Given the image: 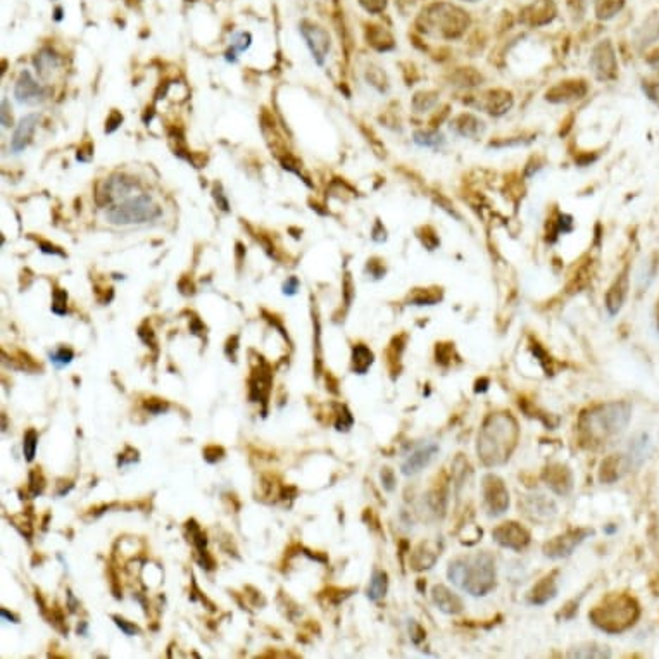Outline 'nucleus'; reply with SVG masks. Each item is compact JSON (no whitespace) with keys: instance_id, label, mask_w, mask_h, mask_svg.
Here are the masks:
<instances>
[{"instance_id":"obj_41","label":"nucleus","mask_w":659,"mask_h":659,"mask_svg":"<svg viewBox=\"0 0 659 659\" xmlns=\"http://www.w3.org/2000/svg\"><path fill=\"white\" fill-rule=\"evenodd\" d=\"M236 349H238V337L234 335L231 339H228V342H226V356L231 359V361H235V358H236Z\"/></svg>"},{"instance_id":"obj_22","label":"nucleus","mask_w":659,"mask_h":659,"mask_svg":"<svg viewBox=\"0 0 659 659\" xmlns=\"http://www.w3.org/2000/svg\"><path fill=\"white\" fill-rule=\"evenodd\" d=\"M35 68H37V73L42 76V78H47L50 73L59 66V56H57L54 50L50 49H44L37 54L33 61Z\"/></svg>"},{"instance_id":"obj_35","label":"nucleus","mask_w":659,"mask_h":659,"mask_svg":"<svg viewBox=\"0 0 659 659\" xmlns=\"http://www.w3.org/2000/svg\"><path fill=\"white\" fill-rule=\"evenodd\" d=\"M112 619H114V623L116 625H118L119 628H121L123 631H125L126 635H137V634H140V628H138L137 625H133V623H130V622H126V619H123V618H119V616H112Z\"/></svg>"},{"instance_id":"obj_47","label":"nucleus","mask_w":659,"mask_h":659,"mask_svg":"<svg viewBox=\"0 0 659 659\" xmlns=\"http://www.w3.org/2000/svg\"><path fill=\"white\" fill-rule=\"evenodd\" d=\"M2 616H4V618L11 619V622H13V623H18V622H19V618H18V616H16V615H13V612H9V611H7L6 607H2Z\"/></svg>"},{"instance_id":"obj_29","label":"nucleus","mask_w":659,"mask_h":659,"mask_svg":"<svg viewBox=\"0 0 659 659\" xmlns=\"http://www.w3.org/2000/svg\"><path fill=\"white\" fill-rule=\"evenodd\" d=\"M73 358H75V352H73V349H69V347H59L57 351L50 352V361L56 364L57 368L69 364L73 361Z\"/></svg>"},{"instance_id":"obj_7","label":"nucleus","mask_w":659,"mask_h":659,"mask_svg":"<svg viewBox=\"0 0 659 659\" xmlns=\"http://www.w3.org/2000/svg\"><path fill=\"white\" fill-rule=\"evenodd\" d=\"M591 533H592L591 530L576 528V530H568V532L563 535H557V537H554L552 540L544 545L545 556L554 557V560L569 556V554L575 550L576 545H580L581 542L585 540V537H588Z\"/></svg>"},{"instance_id":"obj_20","label":"nucleus","mask_w":659,"mask_h":659,"mask_svg":"<svg viewBox=\"0 0 659 659\" xmlns=\"http://www.w3.org/2000/svg\"><path fill=\"white\" fill-rule=\"evenodd\" d=\"M557 587H556V572L550 575L544 576L537 585L532 588V595H530V603L535 606H542V604L549 603L550 599L556 597Z\"/></svg>"},{"instance_id":"obj_38","label":"nucleus","mask_w":659,"mask_h":659,"mask_svg":"<svg viewBox=\"0 0 659 659\" xmlns=\"http://www.w3.org/2000/svg\"><path fill=\"white\" fill-rule=\"evenodd\" d=\"M444 346H440L437 347V361H439L440 364H449L451 363V358H452V347L451 346H447V351H444Z\"/></svg>"},{"instance_id":"obj_17","label":"nucleus","mask_w":659,"mask_h":659,"mask_svg":"<svg viewBox=\"0 0 659 659\" xmlns=\"http://www.w3.org/2000/svg\"><path fill=\"white\" fill-rule=\"evenodd\" d=\"M628 294V270H623V273L616 278V282L612 283V286L607 292L606 297V306L610 309L611 314H616L622 309L623 302H625Z\"/></svg>"},{"instance_id":"obj_5","label":"nucleus","mask_w":659,"mask_h":659,"mask_svg":"<svg viewBox=\"0 0 659 659\" xmlns=\"http://www.w3.org/2000/svg\"><path fill=\"white\" fill-rule=\"evenodd\" d=\"M161 214V207L154 202L152 197L137 195L107 209L106 219L116 226H128V224L149 223V221L157 219Z\"/></svg>"},{"instance_id":"obj_8","label":"nucleus","mask_w":659,"mask_h":659,"mask_svg":"<svg viewBox=\"0 0 659 659\" xmlns=\"http://www.w3.org/2000/svg\"><path fill=\"white\" fill-rule=\"evenodd\" d=\"M135 185H137V181L131 180V178L114 174V176L107 178L106 181L100 183L99 190H97V202L99 205H106L118 199H125L128 193L135 188Z\"/></svg>"},{"instance_id":"obj_39","label":"nucleus","mask_w":659,"mask_h":659,"mask_svg":"<svg viewBox=\"0 0 659 659\" xmlns=\"http://www.w3.org/2000/svg\"><path fill=\"white\" fill-rule=\"evenodd\" d=\"M298 290V280L296 277H290L289 280L283 283V294L285 296H294Z\"/></svg>"},{"instance_id":"obj_10","label":"nucleus","mask_w":659,"mask_h":659,"mask_svg":"<svg viewBox=\"0 0 659 659\" xmlns=\"http://www.w3.org/2000/svg\"><path fill=\"white\" fill-rule=\"evenodd\" d=\"M14 95L16 100L23 106H38L45 100V90L44 87L38 85V81L33 78L30 71H23L16 81V88H14Z\"/></svg>"},{"instance_id":"obj_23","label":"nucleus","mask_w":659,"mask_h":659,"mask_svg":"<svg viewBox=\"0 0 659 659\" xmlns=\"http://www.w3.org/2000/svg\"><path fill=\"white\" fill-rule=\"evenodd\" d=\"M373 352L366 346H363V344H358V346L352 347V371H354V373H366L371 364H373Z\"/></svg>"},{"instance_id":"obj_27","label":"nucleus","mask_w":659,"mask_h":659,"mask_svg":"<svg viewBox=\"0 0 659 659\" xmlns=\"http://www.w3.org/2000/svg\"><path fill=\"white\" fill-rule=\"evenodd\" d=\"M249 47H250V35L249 33L235 35L234 40H231V50L226 54V56H228L226 59L231 61V63H235V61H236L235 54L243 52V50H247Z\"/></svg>"},{"instance_id":"obj_6","label":"nucleus","mask_w":659,"mask_h":659,"mask_svg":"<svg viewBox=\"0 0 659 659\" xmlns=\"http://www.w3.org/2000/svg\"><path fill=\"white\" fill-rule=\"evenodd\" d=\"M483 497H485L488 514H492V516H499L509 506L507 488L502 480L495 475H487L483 478Z\"/></svg>"},{"instance_id":"obj_42","label":"nucleus","mask_w":659,"mask_h":659,"mask_svg":"<svg viewBox=\"0 0 659 659\" xmlns=\"http://www.w3.org/2000/svg\"><path fill=\"white\" fill-rule=\"evenodd\" d=\"M214 199H216V202H218V205L221 209H223V211H228V200H226V197L223 195V192H221V185H216L214 187Z\"/></svg>"},{"instance_id":"obj_25","label":"nucleus","mask_w":659,"mask_h":659,"mask_svg":"<svg viewBox=\"0 0 659 659\" xmlns=\"http://www.w3.org/2000/svg\"><path fill=\"white\" fill-rule=\"evenodd\" d=\"M649 452V437L646 433L635 437L630 444V463L635 461V464H641L646 459V454Z\"/></svg>"},{"instance_id":"obj_21","label":"nucleus","mask_w":659,"mask_h":659,"mask_svg":"<svg viewBox=\"0 0 659 659\" xmlns=\"http://www.w3.org/2000/svg\"><path fill=\"white\" fill-rule=\"evenodd\" d=\"M439 549L435 548L433 542H423L416 548V550L411 556V566L414 569H428L435 564L437 557H439Z\"/></svg>"},{"instance_id":"obj_24","label":"nucleus","mask_w":659,"mask_h":659,"mask_svg":"<svg viewBox=\"0 0 659 659\" xmlns=\"http://www.w3.org/2000/svg\"><path fill=\"white\" fill-rule=\"evenodd\" d=\"M387 587H389V580H387L385 572H375L371 576L370 587H368V599L377 603V600L383 599L387 594Z\"/></svg>"},{"instance_id":"obj_43","label":"nucleus","mask_w":659,"mask_h":659,"mask_svg":"<svg viewBox=\"0 0 659 659\" xmlns=\"http://www.w3.org/2000/svg\"><path fill=\"white\" fill-rule=\"evenodd\" d=\"M40 249H42V252H45V254L64 255V252L59 250V247L52 246V243H49V242H40Z\"/></svg>"},{"instance_id":"obj_48","label":"nucleus","mask_w":659,"mask_h":659,"mask_svg":"<svg viewBox=\"0 0 659 659\" xmlns=\"http://www.w3.org/2000/svg\"><path fill=\"white\" fill-rule=\"evenodd\" d=\"M656 323H658V330H659V302H658V314H656Z\"/></svg>"},{"instance_id":"obj_3","label":"nucleus","mask_w":659,"mask_h":659,"mask_svg":"<svg viewBox=\"0 0 659 659\" xmlns=\"http://www.w3.org/2000/svg\"><path fill=\"white\" fill-rule=\"evenodd\" d=\"M447 575L451 581L470 592L471 595H485L495 584L494 557L487 552L459 557L449 566Z\"/></svg>"},{"instance_id":"obj_9","label":"nucleus","mask_w":659,"mask_h":659,"mask_svg":"<svg viewBox=\"0 0 659 659\" xmlns=\"http://www.w3.org/2000/svg\"><path fill=\"white\" fill-rule=\"evenodd\" d=\"M492 537L494 540L497 542L499 545L507 549H514V550H521L525 549L526 545L530 544V533L523 528L521 525L514 521H507L502 523L501 526L492 532Z\"/></svg>"},{"instance_id":"obj_28","label":"nucleus","mask_w":659,"mask_h":659,"mask_svg":"<svg viewBox=\"0 0 659 659\" xmlns=\"http://www.w3.org/2000/svg\"><path fill=\"white\" fill-rule=\"evenodd\" d=\"M37 445H38L37 430L30 428L28 432L25 433V439H23V452H25V457L28 463H32V461L35 459V454H37Z\"/></svg>"},{"instance_id":"obj_32","label":"nucleus","mask_w":659,"mask_h":659,"mask_svg":"<svg viewBox=\"0 0 659 659\" xmlns=\"http://www.w3.org/2000/svg\"><path fill=\"white\" fill-rule=\"evenodd\" d=\"M354 423V420H352V414H351V411H349L346 406H339V411H337V421H335V426H337V430H340V432H346V430L351 428V425Z\"/></svg>"},{"instance_id":"obj_37","label":"nucleus","mask_w":659,"mask_h":659,"mask_svg":"<svg viewBox=\"0 0 659 659\" xmlns=\"http://www.w3.org/2000/svg\"><path fill=\"white\" fill-rule=\"evenodd\" d=\"M121 123H123V114H121V112L112 111V112H111V116H109V118H107V121H106V133H112V131L118 130Z\"/></svg>"},{"instance_id":"obj_14","label":"nucleus","mask_w":659,"mask_h":659,"mask_svg":"<svg viewBox=\"0 0 659 659\" xmlns=\"http://www.w3.org/2000/svg\"><path fill=\"white\" fill-rule=\"evenodd\" d=\"M302 35H304L306 42H308L316 63L323 64L330 49V38L327 32H323L320 26H304V28H302Z\"/></svg>"},{"instance_id":"obj_18","label":"nucleus","mask_w":659,"mask_h":659,"mask_svg":"<svg viewBox=\"0 0 659 659\" xmlns=\"http://www.w3.org/2000/svg\"><path fill=\"white\" fill-rule=\"evenodd\" d=\"M432 597L433 603L439 606V610L447 612V615H456V612H461V610H463V603H461L459 597L452 594L444 585H435L432 591Z\"/></svg>"},{"instance_id":"obj_46","label":"nucleus","mask_w":659,"mask_h":659,"mask_svg":"<svg viewBox=\"0 0 659 659\" xmlns=\"http://www.w3.org/2000/svg\"><path fill=\"white\" fill-rule=\"evenodd\" d=\"M7 116H9V109H7V100L4 99L2 100V125L4 126H9V119H7Z\"/></svg>"},{"instance_id":"obj_11","label":"nucleus","mask_w":659,"mask_h":659,"mask_svg":"<svg viewBox=\"0 0 659 659\" xmlns=\"http://www.w3.org/2000/svg\"><path fill=\"white\" fill-rule=\"evenodd\" d=\"M271 380H273V377H271L270 368H267V364L262 363V366H259L249 380V397L252 402H262L266 408L271 390Z\"/></svg>"},{"instance_id":"obj_34","label":"nucleus","mask_w":659,"mask_h":659,"mask_svg":"<svg viewBox=\"0 0 659 659\" xmlns=\"http://www.w3.org/2000/svg\"><path fill=\"white\" fill-rule=\"evenodd\" d=\"M642 90L659 107V81H643Z\"/></svg>"},{"instance_id":"obj_2","label":"nucleus","mask_w":659,"mask_h":659,"mask_svg":"<svg viewBox=\"0 0 659 659\" xmlns=\"http://www.w3.org/2000/svg\"><path fill=\"white\" fill-rule=\"evenodd\" d=\"M631 416V406L628 402H611L584 413L580 418L581 444L591 445L610 444V440L625 430Z\"/></svg>"},{"instance_id":"obj_4","label":"nucleus","mask_w":659,"mask_h":659,"mask_svg":"<svg viewBox=\"0 0 659 659\" xmlns=\"http://www.w3.org/2000/svg\"><path fill=\"white\" fill-rule=\"evenodd\" d=\"M639 616V603L628 594H610L588 612L592 623L606 634H622L635 625Z\"/></svg>"},{"instance_id":"obj_13","label":"nucleus","mask_w":659,"mask_h":659,"mask_svg":"<svg viewBox=\"0 0 659 659\" xmlns=\"http://www.w3.org/2000/svg\"><path fill=\"white\" fill-rule=\"evenodd\" d=\"M437 452H439V445L437 444L421 445V447H418L416 451L404 461V464H402V473H404V475H416L418 471H421L425 466H428V464L432 463V459L435 457Z\"/></svg>"},{"instance_id":"obj_16","label":"nucleus","mask_w":659,"mask_h":659,"mask_svg":"<svg viewBox=\"0 0 659 659\" xmlns=\"http://www.w3.org/2000/svg\"><path fill=\"white\" fill-rule=\"evenodd\" d=\"M630 461L623 456H610L603 461L599 471V478L603 483H612L618 478H622L623 473L627 471Z\"/></svg>"},{"instance_id":"obj_26","label":"nucleus","mask_w":659,"mask_h":659,"mask_svg":"<svg viewBox=\"0 0 659 659\" xmlns=\"http://www.w3.org/2000/svg\"><path fill=\"white\" fill-rule=\"evenodd\" d=\"M402 349H404V337H397V339H394L392 346H390L389 349V366H390V371H392V377L399 375L397 363L401 361Z\"/></svg>"},{"instance_id":"obj_12","label":"nucleus","mask_w":659,"mask_h":659,"mask_svg":"<svg viewBox=\"0 0 659 659\" xmlns=\"http://www.w3.org/2000/svg\"><path fill=\"white\" fill-rule=\"evenodd\" d=\"M544 482L552 492L560 495L569 494L573 488V476L572 471L563 464H550L544 471Z\"/></svg>"},{"instance_id":"obj_33","label":"nucleus","mask_w":659,"mask_h":659,"mask_svg":"<svg viewBox=\"0 0 659 659\" xmlns=\"http://www.w3.org/2000/svg\"><path fill=\"white\" fill-rule=\"evenodd\" d=\"M143 408L149 411L150 414H162L169 409L168 402L159 401V399H150V401L143 402Z\"/></svg>"},{"instance_id":"obj_30","label":"nucleus","mask_w":659,"mask_h":659,"mask_svg":"<svg viewBox=\"0 0 659 659\" xmlns=\"http://www.w3.org/2000/svg\"><path fill=\"white\" fill-rule=\"evenodd\" d=\"M52 313H56L57 316H64L68 313V294L64 290L57 289L54 292V301H52Z\"/></svg>"},{"instance_id":"obj_44","label":"nucleus","mask_w":659,"mask_h":659,"mask_svg":"<svg viewBox=\"0 0 659 659\" xmlns=\"http://www.w3.org/2000/svg\"><path fill=\"white\" fill-rule=\"evenodd\" d=\"M411 635H413L414 643H420L425 639V630L420 625H416V623H413V634Z\"/></svg>"},{"instance_id":"obj_15","label":"nucleus","mask_w":659,"mask_h":659,"mask_svg":"<svg viewBox=\"0 0 659 659\" xmlns=\"http://www.w3.org/2000/svg\"><path fill=\"white\" fill-rule=\"evenodd\" d=\"M38 125V116L37 114H28L19 121V125L16 126V131L13 135V140H11V150L14 154L23 152V150L28 147V143L32 142V137L35 133V128Z\"/></svg>"},{"instance_id":"obj_31","label":"nucleus","mask_w":659,"mask_h":659,"mask_svg":"<svg viewBox=\"0 0 659 659\" xmlns=\"http://www.w3.org/2000/svg\"><path fill=\"white\" fill-rule=\"evenodd\" d=\"M45 488V478L42 475L40 468H35V470L30 473V492H32L33 497L40 495Z\"/></svg>"},{"instance_id":"obj_36","label":"nucleus","mask_w":659,"mask_h":659,"mask_svg":"<svg viewBox=\"0 0 659 659\" xmlns=\"http://www.w3.org/2000/svg\"><path fill=\"white\" fill-rule=\"evenodd\" d=\"M223 456L224 451L218 447V445H209V447L204 449V459L207 461V463H216V461H219Z\"/></svg>"},{"instance_id":"obj_40","label":"nucleus","mask_w":659,"mask_h":659,"mask_svg":"<svg viewBox=\"0 0 659 659\" xmlns=\"http://www.w3.org/2000/svg\"><path fill=\"white\" fill-rule=\"evenodd\" d=\"M382 482H383V487H385L387 490H394L395 478H394V473H392V470H390V468H385V470L382 471Z\"/></svg>"},{"instance_id":"obj_1","label":"nucleus","mask_w":659,"mask_h":659,"mask_svg":"<svg viewBox=\"0 0 659 659\" xmlns=\"http://www.w3.org/2000/svg\"><path fill=\"white\" fill-rule=\"evenodd\" d=\"M518 444V425L509 413L490 414L478 435V457L485 466H499L509 459Z\"/></svg>"},{"instance_id":"obj_45","label":"nucleus","mask_w":659,"mask_h":659,"mask_svg":"<svg viewBox=\"0 0 659 659\" xmlns=\"http://www.w3.org/2000/svg\"><path fill=\"white\" fill-rule=\"evenodd\" d=\"M649 64L659 73V49L649 56Z\"/></svg>"},{"instance_id":"obj_19","label":"nucleus","mask_w":659,"mask_h":659,"mask_svg":"<svg viewBox=\"0 0 659 659\" xmlns=\"http://www.w3.org/2000/svg\"><path fill=\"white\" fill-rule=\"evenodd\" d=\"M523 506H525L526 514L533 519H548L556 514L554 502L549 501L544 495H532V497L526 499Z\"/></svg>"}]
</instances>
